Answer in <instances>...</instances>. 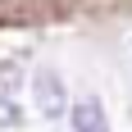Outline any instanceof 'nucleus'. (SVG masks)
<instances>
[{
    "instance_id": "nucleus-2",
    "label": "nucleus",
    "mask_w": 132,
    "mask_h": 132,
    "mask_svg": "<svg viewBox=\"0 0 132 132\" xmlns=\"http://www.w3.org/2000/svg\"><path fill=\"white\" fill-rule=\"evenodd\" d=\"M68 119H73V132H109V114L96 96H82L68 105Z\"/></svg>"
},
{
    "instance_id": "nucleus-3",
    "label": "nucleus",
    "mask_w": 132,
    "mask_h": 132,
    "mask_svg": "<svg viewBox=\"0 0 132 132\" xmlns=\"http://www.w3.org/2000/svg\"><path fill=\"white\" fill-rule=\"evenodd\" d=\"M23 123V100L14 91H0V128H18Z\"/></svg>"
},
{
    "instance_id": "nucleus-1",
    "label": "nucleus",
    "mask_w": 132,
    "mask_h": 132,
    "mask_svg": "<svg viewBox=\"0 0 132 132\" xmlns=\"http://www.w3.org/2000/svg\"><path fill=\"white\" fill-rule=\"evenodd\" d=\"M32 100H37V114H41V119H59V114L68 109V87H64V78H59L55 68L41 64L37 73H32Z\"/></svg>"
}]
</instances>
